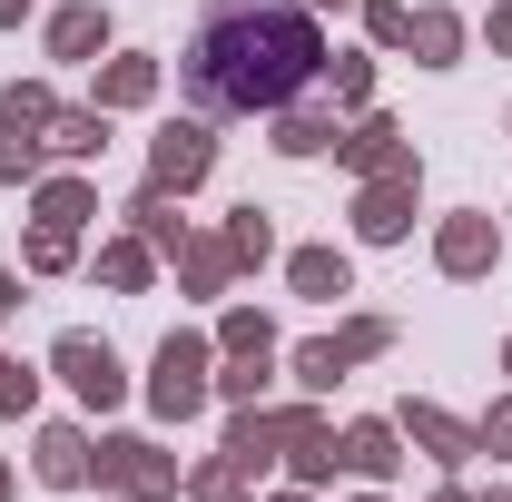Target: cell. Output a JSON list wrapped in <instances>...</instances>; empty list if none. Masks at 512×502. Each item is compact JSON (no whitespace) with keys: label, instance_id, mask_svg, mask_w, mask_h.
<instances>
[{"label":"cell","instance_id":"6da1fadb","mask_svg":"<svg viewBox=\"0 0 512 502\" xmlns=\"http://www.w3.org/2000/svg\"><path fill=\"white\" fill-rule=\"evenodd\" d=\"M325 69V20L306 0H207L178 50V99L197 119H276Z\"/></svg>","mask_w":512,"mask_h":502},{"label":"cell","instance_id":"7a4b0ae2","mask_svg":"<svg viewBox=\"0 0 512 502\" xmlns=\"http://www.w3.org/2000/svg\"><path fill=\"white\" fill-rule=\"evenodd\" d=\"M207 375H217V335L168 325V335H158V355H148V414H158V424L207 414V404H217V394H207Z\"/></svg>","mask_w":512,"mask_h":502},{"label":"cell","instance_id":"3957f363","mask_svg":"<svg viewBox=\"0 0 512 502\" xmlns=\"http://www.w3.org/2000/svg\"><path fill=\"white\" fill-rule=\"evenodd\" d=\"M89 483H109L119 502H178V493H188L178 453H168L158 434H109V443H99V473H89Z\"/></svg>","mask_w":512,"mask_h":502},{"label":"cell","instance_id":"277c9868","mask_svg":"<svg viewBox=\"0 0 512 502\" xmlns=\"http://www.w3.org/2000/svg\"><path fill=\"white\" fill-rule=\"evenodd\" d=\"M414 217H424V158H414V168H384V178L355 188V237H365V247H404Z\"/></svg>","mask_w":512,"mask_h":502},{"label":"cell","instance_id":"5b68a950","mask_svg":"<svg viewBox=\"0 0 512 502\" xmlns=\"http://www.w3.org/2000/svg\"><path fill=\"white\" fill-rule=\"evenodd\" d=\"M50 375H60L89 414H119V404H128V365L109 355V335H79V325H69L60 345H50Z\"/></svg>","mask_w":512,"mask_h":502},{"label":"cell","instance_id":"8992f818","mask_svg":"<svg viewBox=\"0 0 512 502\" xmlns=\"http://www.w3.org/2000/svg\"><path fill=\"white\" fill-rule=\"evenodd\" d=\"M306 414H316V394H306V404H227V443H217V453H237L256 483H266V463H286V443H296Z\"/></svg>","mask_w":512,"mask_h":502},{"label":"cell","instance_id":"52a82bcc","mask_svg":"<svg viewBox=\"0 0 512 502\" xmlns=\"http://www.w3.org/2000/svg\"><path fill=\"white\" fill-rule=\"evenodd\" d=\"M207 168H217V138H207V119H168L158 138H148V188H168V197H188L207 188Z\"/></svg>","mask_w":512,"mask_h":502},{"label":"cell","instance_id":"ba28073f","mask_svg":"<svg viewBox=\"0 0 512 502\" xmlns=\"http://www.w3.org/2000/svg\"><path fill=\"white\" fill-rule=\"evenodd\" d=\"M434 266H444L453 286H473V276H493V266H503V227H493L483 207H453L444 227H434Z\"/></svg>","mask_w":512,"mask_h":502},{"label":"cell","instance_id":"9c48e42d","mask_svg":"<svg viewBox=\"0 0 512 502\" xmlns=\"http://www.w3.org/2000/svg\"><path fill=\"white\" fill-rule=\"evenodd\" d=\"M335 473H355V483H394V473H404V424H394V414H355V424L335 434Z\"/></svg>","mask_w":512,"mask_h":502},{"label":"cell","instance_id":"30bf717a","mask_svg":"<svg viewBox=\"0 0 512 502\" xmlns=\"http://www.w3.org/2000/svg\"><path fill=\"white\" fill-rule=\"evenodd\" d=\"M335 168H355V178L414 168V138H404V119H384V109H355V128L335 138Z\"/></svg>","mask_w":512,"mask_h":502},{"label":"cell","instance_id":"8fae6325","mask_svg":"<svg viewBox=\"0 0 512 502\" xmlns=\"http://www.w3.org/2000/svg\"><path fill=\"white\" fill-rule=\"evenodd\" d=\"M335 138H345V119H335V99H325V89L286 99V109L266 119V148H276V158H325Z\"/></svg>","mask_w":512,"mask_h":502},{"label":"cell","instance_id":"7c38bea8","mask_svg":"<svg viewBox=\"0 0 512 502\" xmlns=\"http://www.w3.org/2000/svg\"><path fill=\"white\" fill-rule=\"evenodd\" d=\"M40 50L69 69H99L109 60V0H69V10H50L40 20Z\"/></svg>","mask_w":512,"mask_h":502},{"label":"cell","instance_id":"4fadbf2b","mask_svg":"<svg viewBox=\"0 0 512 502\" xmlns=\"http://www.w3.org/2000/svg\"><path fill=\"white\" fill-rule=\"evenodd\" d=\"M394 424H404V443H414V453H434L444 473H463V463L483 453V443H473V424H463V414H444V404H424V394H414Z\"/></svg>","mask_w":512,"mask_h":502},{"label":"cell","instance_id":"5bb4252c","mask_svg":"<svg viewBox=\"0 0 512 502\" xmlns=\"http://www.w3.org/2000/svg\"><path fill=\"white\" fill-rule=\"evenodd\" d=\"M30 473H40L50 493H79V483L99 473V443L79 434V424H40V443H30Z\"/></svg>","mask_w":512,"mask_h":502},{"label":"cell","instance_id":"9a60e30c","mask_svg":"<svg viewBox=\"0 0 512 502\" xmlns=\"http://www.w3.org/2000/svg\"><path fill=\"white\" fill-rule=\"evenodd\" d=\"M168 266H178V286H188V296H227V286H237V247H227V227H217V237L188 227V247L168 256Z\"/></svg>","mask_w":512,"mask_h":502},{"label":"cell","instance_id":"2e32d148","mask_svg":"<svg viewBox=\"0 0 512 502\" xmlns=\"http://www.w3.org/2000/svg\"><path fill=\"white\" fill-rule=\"evenodd\" d=\"M286 286H296L306 306H335V296H355V256L345 247H296L286 256Z\"/></svg>","mask_w":512,"mask_h":502},{"label":"cell","instance_id":"e0dca14e","mask_svg":"<svg viewBox=\"0 0 512 502\" xmlns=\"http://www.w3.org/2000/svg\"><path fill=\"white\" fill-rule=\"evenodd\" d=\"M158 89H168V69L138 60V50H119V60H99V99H89V109H109V119H119V109H148Z\"/></svg>","mask_w":512,"mask_h":502},{"label":"cell","instance_id":"ac0fdd59","mask_svg":"<svg viewBox=\"0 0 512 502\" xmlns=\"http://www.w3.org/2000/svg\"><path fill=\"white\" fill-rule=\"evenodd\" d=\"M463 40H473V30H463V10H444V0H424L414 30H404V50H414L424 69H463Z\"/></svg>","mask_w":512,"mask_h":502},{"label":"cell","instance_id":"d6986e66","mask_svg":"<svg viewBox=\"0 0 512 502\" xmlns=\"http://www.w3.org/2000/svg\"><path fill=\"white\" fill-rule=\"evenodd\" d=\"M119 217H128V237H148L158 256H178V247H188V217H178V197H168V188H138Z\"/></svg>","mask_w":512,"mask_h":502},{"label":"cell","instance_id":"ffe728a7","mask_svg":"<svg viewBox=\"0 0 512 502\" xmlns=\"http://www.w3.org/2000/svg\"><path fill=\"white\" fill-rule=\"evenodd\" d=\"M99 286H109V296H148V286H158V247H148V237H109V247H99Z\"/></svg>","mask_w":512,"mask_h":502},{"label":"cell","instance_id":"44dd1931","mask_svg":"<svg viewBox=\"0 0 512 502\" xmlns=\"http://www.w3.org/2000/svg\"><path fill=\"white\" fill-rule=\"evenodd\" d=\"M30 207H40V227H89V217H99V188H89L79 168H60V178L30 188Z\"/></svg>","mask_w":512,"mask_h":502},{"label":"cell","instance_id":"7402d4cb","mask_svg":"<svg viewBox=\"0 0 512 502\" xmlns=\"http://www.w3.org/2000/svg\"><path fill=\"white\" fill-rule=\"evenodd\" d=\"M50 119H60V89L50 79H10L0 89V128L10 138H50Z\"/></svg>","mask_w":512,"mask_h":502},{"label":"cell","instance_id":"603a6c76","mask_svg":"<svg viewBox=\"0 0 512 502\" xmlns=\"http://www.w3.org/2000/svg\"><path fill=\"white\" fill-rule=\"evenodd\" d=\"M316 89L335 99V109H375V50H325Z\"/></svg>","mask_w":512,"mask_h":502},{"label":"cell","instance_id":"cb8c5ba5","mask_svg":"<svg viewBox=\"0 0 512 502\" xmlns=\"http://www.w3.org/2000/svg\"><path fill=\"white\" fill-rule=\"evenodd\" d=\"M99 148H109V109H60V119H50V158L89 168Z\"/></svg>","mask_w":512,"mask_h":502},{"label":"cell","instance_id":"d4e9b609","mask_svg":"<svg viewBox=\"0 0 512 502\" xmlns=\"http://www.w3.org/2000/svg\"><path fill=\"white\" fill-rule=\"evenodd\" d=\"M188 502H256V473L237 453H207V463H188Z\"/></svg>","mask_w":512,"mask_h":502},{"label":"cell","instance_id":"484cf974","mask_svg":"<svg viewBox=\"0 0 512 502\" xmlns=\"http://www.w3.org/2000/svg\"><path fill=\"white\" fill-rule=\"evenodd\" d=\"M286 365H296V384H306V394H335V384L355 375V365H345V355H335V335H306V345H296V355H286Z\"/></svg>","mask_w":512,"mask_h":502},{"label":"cell","instance_id":"4316f807","mask_svg":"<svg viewBox=\"0 0 512 502\" xmlns=\"http://www.w3.org/2000/svg\"><path fill=\"white\" fill-rule=\"evenodd\" d=\"M266 365H276V355H227V365L207 375V394H217V404H266Z\"/></svg>","mask_w":512,"mask_h":502},{"label":"cell","instance_id":"83f0119b","mask_svg":"<svg viewBox=\"0 0 512 502\" xmlns=\"http://www.w3.org/2000/svg\"><path fill=\"white\" fill-rule=\"evenodd\" d=\"M217 355H276V325H266L256 306H227L217 315Z\"/></svg>","mask_w":512,"mask_h":502},{"label":"cell","instance_id":"f1b7e54d","mask_svg":"<svg viewBox=\"0 0 512 502\" xmlns=\"http://www.w3.org/2000/svg\"><path fill=\"white\" fill-rule=\"evenodd\" d=\"M50 178V138H10L0 128V188H40Z\"/></svg>","mask_w":512,"mask_h":502},{"label":"cell","instance_id":"f546056e","mask_svg":"<svg viewBox=\"0 0 512 502\" xmlns=\"http://www.w3.org/2000/svg\"><path fill=\"white\" fill-rule=\"evenodd\" d=\"M20 266H30V276H69V266H79V227H30Z\"/></svg>","mask_w":512,"mask_h":502},{"label":"cell","instance_id":"4dcf8cb0","mask_svg":"<svg viewBox=\"0 0 512 502\" xmlns=\"http://www.w3.org/2000/svg\"><path fill=\"white\" fill-rule=\"evenodd\" d=\"M227 247H237V266H266V256H276V217H266V207H237V217H227Z\"/></svg>","mask_w":512,"mask_h":502},{"label":"cell","instance_id":"1f68e13d","mask_svg":"<svg viewBox=\"0 0 512 502\" xmlns=\"http://www.w3.org/2000/svg\"><path fill=\"white\" fill-rule=\"evenodd\" d=\"M384 345H394V325H384V315H345V325H335V355H345V365H375Z\"/></svg>","mask_w":512,"mask_h":502},{"label":"cell","instance_id":"d6a6232c","mask_svg":"<svg viewBox=\"0 0 512 502\" xmlns=\"http://www.w3.org/2000/svg\"><path fill=\"white\" fill-rule=\"evenodd\" d=\"M355 20H365V40H375V50H404V30H414V0H355Z\"/></svg>","mask_w":512,"mask_h":502},{"label":"cell","instance_id":"836d02e7","mask_svg":"<svg viewBox=\"0 0 512 502\" xmlns=\"http://www.w3.org/2000/svg\"><path fill=\"white\" fill-rule=\"evenodd\" d=\"M0 414H40V375H30L20 355L0 365Z\"/></svg>","mask_w":512,"mask_h":502},{"label":"cell","instance_id":"e575fe53","mask_svg":"<svg viewBox=\"0 0 512 502\" xmlns=\"http://www.w3.org/2000/svg\"><path fill=\"white\" fill-rule=\"evenodd\" d=\"M473 443H483V453H512V394L483 414V424H473Z\"/></svg>","mask_w":512,"mask_h":502},{"label":"cell","instance_id":"d590c367","mask_svg":"<svg viewBox=\"0 0 512 502\" xmlns=\"http://www.w3.org/2000/svg\"><path fill=\"white\" fill-rule=\"evenodd\" d=\"M483 40H493V50L512 60V0H493V20H483Z\"/></svg>","mask_w":512,"mask_h":502},{"label":"cell","instance_id":"8d00e7d4","mask_svg":"<svg viewBox=\"0 0 512 502\" xmlns=\"http://www.w3.org/2000/svg\"><path fill=\"white\" fill-rule=\"evenodd\" d=\"M10 315H20V276L0 266V325H10Z\"/></svg>","mask_w":512,"mask_h":502},{"label":"cell","instance_id":"74e56055","mask_svg":"<svg viewBox=\"0 0 512 502\" xmlns=\"http://www.w3.org/2000/svg\"><path fill=\"white\" fill-rule=\"evenodd\" d=\"M20 20H30V0H0V30H20Z\"/></svg>","mask_w":512,"mask_h":502},{"label":"cell","instance_id":"f35d334b","mask_svg":"<svg viewBox=\"0 0 512 502\" xmlns=\"http://www.w3.org/2000/svg\"><path fill=\"white\" fill-rule=\"evenodd\" d=\"M256 502H316V493H306V483H296V493H256Z\"/></svg>","mask_w":512,"mask_h":502},{"label":"cell","instance_id":"ab89813d","mask_svg":"<svg viewBox=\"0 0 512 502\" xmlns=\"http://www.w3.org/2000/svg\"><path fill=\"white\" fill-rule=\"evenodd\" d=\"M306 10H316V20H325V10H355V0H306Z\"/></svg>","mask_w":512,"mask_h":502},{"label":"cell","instance_id":"60d3db41","mask_svg":"<svg viewBox=\"0 0 512 502\" xmlns=\"http://www.w3.org/2000/svg\"><path fill=\"white\" fill-rule=\"evenodd\" d=\"M434 502H473V493H463V483H444V493H434Z\"/></svg>","mask_w":512,"mask_h":502},{"label":"cell","instance_id":"b9f144b4","mask_svg":"<svg viewBox=\"0 0 512 502\" xmlns=\"http://www.w3.org/2000/svg\"><path fill=\"white\" fill-rule=\"evenodd\" d=\"M0 502H10V463H0Z\"/></svg>","mask_w":512,"mask_h":502},{"label":"cell","instance_id":"7bdbcfd3","mask_svg":"<svg viewBox=\"0 0 512 502\" xmlns=\"http://www.w3.org/2000/svg\"><path fill=\"white\" fill-rule=\"evenodd\" d=\"M473 502H512V493H473Z\"/></svg>","mask_w":512,"mask_h":502},{"label":"cell","instance_id":"ee69618b","mask_svg":"<svg viewBox=\"0 0 512 502\" xmlns=\"http://www.w3.org/2000/svg\"><path fill=\"white\" fill-rule=\"evenodd\" d=\"M503 375H512V345H503Z\"/></svg>","mask_w":512,"mask_h":502},{"label":"cell","instance_id":"f6af8a7d","mask_svg":"<svg viewBox=\"0 0 512 502\" xmlns=\"http://www.w3.org/2000/svg\"><path fill=\"white\" fill-rule=\"evenodd\" d=\"M355 502H384V493H355Z\"/></svg>","mask_w":512,"mask_h":502},{"label":"cell","instance_id":"bcb514c9","mask_svg":"<svg viewBox=\"0 0 512 502\" xmlns=\"http://www.w3.org/2000/svg\"><path fill=\"white\" fill-rule=\"evenodd\" d=\"M0 365H10V355H0Z\"/></svg>","mask_w":512,"mask_h":502}]
</instances>
